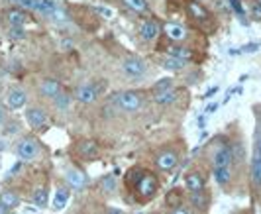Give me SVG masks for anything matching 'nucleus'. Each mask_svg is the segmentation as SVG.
<instances>
[{
  "label": "nucleus",
  "instance_id": "19",
  "mask_svg": "<svg viewBox=\"0 0 261 214\" xmlns=\"http://www.w3.org/2000/svg\"><path fill=\"white\" fill-rule=\"evenodd\" d=\"M4 20L10 24V28H22L26 26L28 22H32L30 14L24 8H18V6H12V8L4 10Z\"/></svg>",
  "mask_w": 261,
  "mask_h": 214
},
{
  "label": "nucleus",
  "instance_id": "32",
  "mask_svg": "<svg viewBox=\"0 0 261 214\" xmlns=\"http://www.w3.org/2000/svg\"><path fill=\"white\" fill-rule=\"evenodd\" d=\"M8 122V112H6V106H0V126H4Z\"/></svg>",
  "mask_w": 261,
  "mask_h": 214
},
{
  "label": "nucleus",
  "instance_id": "17",
  "mask_svg": "<svg viewBox=\"0 0 261 214\" xmlns=\"http://www.w3.org/2000/svg\"><path fill=\"white\" fill-rule=\"evenodd\" d=\"M187 201H189V206L193 210H198V212H206L210 208V202H212V197L210 193L204 189V191H198V193H189L187 195Z\"/></svg>",
  "mask_w": 261,
  "mask_h": 214
},
{
  "label": "nucleus",
  "instance_id": "37",
  "mask_svg": "<svg viewBox=\"0 0 261 214\" xmlns=\"http://www.w3.org/2000/svg\"><path fill=\"white\" fill-rule=\"evenodd\" d=\"M155 214H163V212H155Z\"/></svg>",
  "mask_w": 261,
  "mask_h": 214
},
{
  "label": "nucleus",
  "instance_id": "24",
  "mask_svg": "<svg viewBox=\"0 0 261 214\" xmlns=\"http://www.w3.org/2000/svg\"><path fill=\"white\" fill-rule=\"evenodd\" d=\"M71 199V189L69 187H59L55 191V195H53V208L55 210H63L67 206V202Z\"/></svg>",
  "mask_w": 261,
  "mask_h": 214
},
{
  "label": "nucleus",
  "instance_id": "21",
  "mask_svg": "<svg viewBox=\"0 0 261 214\" xmlns=\"http://www.w3.org/2000/svg\"><path fill=\"white\" fill-rule=\"evenodd\" d=\"M212 177L218 183V187L230 189V185L234 183V167H220V169H212Z\"/></svg>",
  "mask_w": 261,
  "mask_h": 214
},
{
  "label": "nucleus",
  "instance_id": "23",
  "mask_svg": "<svg viewBox=\"0 0 261 214\" xmlns=\"http://www.w3.org/2000/svg\"><path fill=\"white\" fill-rule=\"evenodd\" d=\"M167 55L179 59V61H185V63L195 57V55H193V49H191V47H185V43H171L169 47H167Z\"/></svg>",
  "mask_w": 261,
  "mask_h": 214
},
{
  "label": "nucleus",
  "instance_id": "7",
  "mask_svg": "<svg viewBox=\"0 0 261 214\" xmlns=\"http://www.w3.org/2000/svg\"><path fill=\"white\" fill-rule=\"evenodd\" d=\"M73 151H75V155L81 161H96L100 159V155H102L98 142L92 140V138H81V140H77L75 146H73Z\"/></svg>",
  "mask_w": 261,
  "mask_h": 214
},
{
  "label": "nucleus",
  "instance_id": "13",
  "mask_svg": "<svg viewBox=\"0 0 261 214\" xmlns=\"http://www.w3.org/2000/svg\"><path fill=\"white\" fill-rule=\"evenodd\" d=\"M185 189L189 193H198V191H204L206 189V173L200 171V169H189L183 177Z\"/></svg>",
  "mask_w": 261,
  "mask_h": 214
},
{
  "label": "nucleus",
  "instance_id": "30",
  "mask_svg": "<svg viewBox=\"0 0 261 214\" xmlns=\"http://www.w3.org/2000/svg\"><path fill=\"white\" fill-rule=\"evenodd\" d=\"M8 36H10L12 40H22V38H24V30H22V28H10V30H8Z\"/></svg>",
  "mask_w": 261,
  "mask_h": 214
},
{
  "label": "nucleus",
  "instance_id": "11",
  "mask_svg": "<svg viewBox=\"0 0 261 214\" xmlns=\"http://www.w3.org/2000/svg\"><path fill=\"white\" fill-rule=\"evenodd\" d=\"M249 183H251V189L259 195L261 193V147L259 142L253 147V155H251V161H249Z\"/></svg>",
  "mask_w": 261,
  "mask_h": 214
},
{
  "label": "nucleus",
  "instance_id": "31",
  "mask_svg": "<svg viewBox=\"0 0 261 214\" xmlns=\"http://www.w3.org/2000/svg\"><path fill=\"white\" fill-rule=\"evenodd\" d=\"M171 214H193V208H191V206H187V204H181V206L171 208Z\"/></svg>",
  "mask_w": 261,
  "mask_h": 214
},
{
  "label": "nucleus",
  "instance_id": "34",
  "mask_svg": "<svg viewBox=\"0 0 261 214\" xmlns=\"http://www.w3.org/2000/svg\"><path fill=\"white\" fill-rule=\"evenodd\" d=\"M10 212H12V210H10V208H6V206L0 202V214H10Z\"/></svg>",
  "mask_w": 261,
  "mask_h": 214
},
{
  "label": "nucleus",
  "instance_id": "25",
  "mask_svg": "<svg viewBox=\"0 0 261 214\" xmlns=\"http://www.w3.org/2000/svg\"><path fill=\"white\" fill-rule=\"evenodd\" d=\"M47 199H49V189H47V183L45 185H39L34 193H32V202L39 206V208H43V206H47Z\"/></svg>",
  "mask_w": 261,
  "mask_h": 214
},
{
  "label": "nucleus",
  "instance_id": "22",
  "mask_svg": "<svg viewBox=\"0 0 261 214\" xmlns=\"http://www.w3.org/2000/svg\"><path fill=\"white\" fill-rule=\"evenodd\" d=\"M0 202L6 206V208H18L20 204H22V197H20V193L18 191H14V189H2L0 191Z\"/></svg>",
  "mask_w": 261,
  "mask_h": 214
},
{
  "label": "nucleus",
  "instance_id": "14",
  "mask_svg": "<svg viewBox=\"0 0 261 214\" xmlns=\"http://www.w3.org/2000/svg\"><path fill=\"white\" fill-rule=\"evenodd\" d=\"M28 104V94L20 87H10L4 94V106L8 110H20Z\"/></svg>",
  "mask_w": 261,
  "mask_h": 214
},
{
  "label": "nucleus",
  "instance_id": "18",
  "mask_svg": "<svg viewBox=\"0 0 261 214\" xmlns=\"http://www.w3.org/2000/svg\"><path fill=\"white\" fill-rule=\"evenodd\" d=\"M61 91H63V85H61L57 79L45 77V79H41L38 83V93L41 98H49V100H53Z\"/></svg>",
  "mask_w": 261,
  "mask_h": 214
},
{
  "label": "nucleus",
  "instance_id": "20",
  "mask_svg": "<svg viewBox=\"0 0 261 214\" xmlns=\"http://www.w3.org/2000/svg\"><path fill=\"white\" fill-rule=\"evenodd\" d=\"M179 98V91L175 87H167V89H161V91H155L153 93V102L159 104V106H169V104H175Z\"/></svg>",
  "mask_w": 261,
  "mask_h": 214
},
{
  "label": "nucleus",
  "instance_id": "12",
  "mask_svg": "<svg viewBox=\"0 0 261 214\" xmlns=\"http://www.w3.org/2000/svg\"><path fill=\"white\" fill-rule=\"evenodd\" d=\"M163 36H165L171 43H185L187 38H189V30H187V26H183L181 22L169 20V22L163 24Z\"/></svg>",
  "mask_w": 261,
  "mask_h": 214
},
{
  "label": "nucleus",
  "instance_id": "8",
  "mask_svg": "<svg viewBox=\"0 0 261 214\" xmlns=\"http://www.w3.org/2000/svg\"><path fill=\"white\" fill-rule=\"evenodd\" d=\"M24 116H26V124L30 126V130L34 132H41L43 128L49 126V112L39 104H30Z\"/></svg>",
  "mask_w": 261,
  "mask_h": 214
},
{
  "label": "nucleus",
  "instance_id": "26",
  "mask_svg": "<svg viewBox=\"0 0 261 214\" xmlns=\"http://www.w3.org/2000/svg\"><path fill=\"white\" fill-rule=\"evenodd\" d=\"M159 65L165 69V71H169V73H179V71H183L187 67V63L185 61H179V59H175V57H163L161 61H159Z\"/></svg>",
  "mask_w": 261,
  "mask_h": 214
},
{
  "label": "nucleus",
  "instance_id": "4",
  "mask_svg": "<svg viewBox=\"0 0 261 214\" xmlns=\"http://www.w3.org/2000/svg\"><path fill=\"white\" fill-rule=\"evenodd\" d=\"M41 151H43L41 142L32 134L22 136V138H18V140L14 142V153H16L22 161H28V163L39 159Z\"/></svg>",
  "mask_w": 261,
  "mask_h": 214
},
{
  "label": "nucleus",
  "instance_id": "9",
  "mask_svg": "<svg viewBox=\"0 0 261 214\" xmlns=\"http://www.w3.org/2000/svg\"><path fill=\"white\" fill-rule=\"evenodd\" d=\"M120 71L128 77V79H142L145 73H147V63H145L142 57H136V55H128L122 59L120 63Z\"/></svg>",
  "mask_w": 261,
  "mask_h": 214
},
{
  "label": "nucleus",
  "instance_id": "38",
  "mask_svg": "<svg viewBox=\"0 0 261 214\" xmlns=\"http://www.w3.org/2000/svg\"><path fill=\"white\" fill-rule=\"evenodd\" d=\"M200 2H202V0H200Z\"/></svg>",
  "mask_w": 261,
  "mask_h": 214
},
{
  "label": "nucleus",
  "instance_id": "27",
  "mask_svg": "<svg viewBox=\"0 0 261 214\" xmlns=\"http://www.w3.org/2000/svg\"><path fill=\"white\" fill-rule=\"evenodd\" d=\"M124 2V6L126 8H130L132 12L136 14H149L151 12V8H149V4L145 2V0H122Z\"/></svg>",
  "mask_w": 261,
  "mask_h": 214
},
{
  "label": "nucleus",
  "instance_id": "5",
  "mask_svg": "<svg viewBox=\"0 0 261 214\" xmlns=\"http://www.w3.org/2000/svg\"><path fill=\"white\" fill-rule=\"evenodd\" d=\"M185 12L196 26L204 28V30H214V26H216V20H214L212 12L200 0H185Z\"/></svg>",
  "mask_w": 261,
  "mask_h": 214
},
{
  "label": "nucleus",
  "instance_id": "1",
  "mask_svg": "<svg viewBox=\"0 0 261 214\" xmlns=\"http://www.w3.org/2000/svg\"><path fill=\"white\" fill-rule=\"evenodd\" d=\"M124 183L126 187L132 191L134 199L140 202V204H145V202L153 201L161 189V179L159 175L145 169V167H132L130 171L124 177Z\"/></svg>",
  "mask_w": 261,
  "mask_h": 214
},
{
  "label": "nucleus",
  "instance_id": "15",
  "mask_svg": "<svg viewBox=\"0 0 261 214\" xmlns=\"http://www.w3.org/2000/svg\"><path fill=\"white\" fill-rule=\"evenodd\" d=\"M63 179H65L67 187L77 189V191L85 189V187H87V183H89V177H87V173H85L83 169H79L77 165H73V167L65 169V173H63Z\"/></svg>",
  "mask_w": 261,
  "mask_h": 214
},
{
  "label": "nucleus",
  "instance_id": "35",
  "mask_svg": "<svg viewBox=\"0 0 261 214\" xmlns=\"http://www.w3.org/2000/svg\"><path fill=\"white\" fill-rule=\"evenodd\" d=\"M108 214H124L120 208H108Z\"/></svg>",
  "mask_w": 261,
  "mask_h": 214
},
{
  "label": "nucleus",
  "instance_id": "16",
  "mask_svg": "<svg viewBox=\"0 0 261 214\" xmlns=\"http://www.w3.org/2000/svg\"><path fill=\"white\" fill-rule=\"evenodd\" d=\"M75 100L81 104H94L98 100V89L91 83H81L75 87Z\"/></svg>",
  "mask_w": 261,
  "mask_h": 214
},
{
  "label": "nucleus",
  "instance_id": "33",
  "mask_svg": "<svg viewBox=\"0 0 261 214\" xmlns=\"http://www.w3.org/2000/svg\"><path fill=\"white\" fill-rule=\"evenodd\" d=\"M216 108H218V102H212V104H210V106L206 108V114H210V112H214Z\"/></svg>",
  "mask_w": 261,
  "mask_h": 214
},
{
  "label": "nucleus",
  "instance_id": "10",
  "mask_svg": "<svg viewBox=\"0 0 261 214\" xmlns=\"http://www.w3.org/2000/svg\"><path fill=\"white\" fill-rule=\"evenodd\" d=\"M163 34V24L157 20V18H147L140 24V30H138V36L142 38V41L145 43H153L157 41V38Z\"/></svg>",
  "mask_w": 261,
  "mask_h": 214
},
{
  "label": "nucleus",
  "instance_id": "36",
  "mask_svg": "<svg viewBox=\"0 0 261 214\" xmlns=\"http://www.w3.org/2000/svg\"><path fill=\"white\" fill-rule=\"evenodd\" d=\"M253 2H257V4H259V6H261V0H253Z\"/></svg>",
  "mask_w": 261,
  "mask_h": 214
},
{
  "label": "nucleus",
  "instance_id": "6",
  "mask_svg": "<svg viewBox=\"0 0 261 214\" xmlns=\"http://www.w3.org/2000/svg\"><path fill=\"white\" fill-rule=\"evenodd\" d=\"M181 163V147L175 146H165L157 151V155L153 157V165L157 171L161 173H171L179 167Z\"/></svg>",
  "mask_w": 261,
  "mask_h": 214
},
{
  "label": "nucleus",
  "instance_id": "29",
  "mask_svg": "<svg viewBox=\"0 0 261 214\" xmlns=\"http://www.w3.org/2000/svg\"><path fill=\"white\" fill-rule=\"evenodd\" d=\"M100 187H102V191L108 193V195L114 193V191H116V179H114L112 175H108V177H105V179L100 181Z\"/></svg>",
  "mask_w": 261,
  "mask_h": 214
},
{
  "label": "nucleus",
  "instance_id": "2",
  "mask_svg": "<svg viewBox=\"0 0 261 214\" xmlns=\"http://www.w3.org/2000/svg\"><path fill=\"white\" fill-rule=\"evenodd\" d=\"M210 169H220V167H234L236 163V147L226 136H216L210 140L206 146Z\"/></svg>",
  "mask_w": 261,
  "mask_h": 214
},
{
  "label": "nucleus",
  "instance_id": "28",
  "mask_svg": "<svg viewBox=\"0 0 261 214\" xmlns=\"http://www.w3.org/2000/svg\"><path fill=\"white\" fill-rule=\"evenodd\" d=\"M51 102H53V106L57 108V110H67V108H69V104H71V96H69L65 91H61V93L53 98Z\"/></svg>",
  "mask_w": 261,
  "mask_h": 214
},
{
  "label": "nucleus",
  "instance_id": "3",
  "mask_svg": "<svg viewBox=\"0 0 261 214\" xmlns=\"http://www.w3.org/2000/svg\"><path fill=\"white\" fill-rule=\"evenodd\" d=\"M112 102L116 104L118 110L134 114V112L144 110L145 104H147V98H145V93H142V91H120L118 94H114Z\"/></svg>",
  "mask_w": 261,
  "mask_h": 214
}]
</instances>
